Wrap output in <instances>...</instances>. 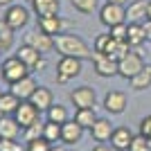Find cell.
<instances>
[{"instance_id": "cell-1", "label": "cell", "mask_w": 151, "mask_h": 151, "mask_svg": "<svg viewBox=\"0 0 151 151\" xmlns=\"http://www.w3.org/2000/svg\"><path fill=\"white\" fill-rule=\"evenodd\" d=\"M54 50L61 54V57H75V59H93V47H90L86 41H83L79 34L75 32H63L54 36Z\"/></svg>"}, {"instance_id": "cell-2", "label": "cell", "mask_w": 151, "mask_h": 151, "mask_svg": "<svg viewBox=\"0 0 151 151\" xmlns=\"http://www.w3.org/2000/svg\"><path fill=\"white\" fill-rule=\"evenodd\" d=\"M27 75H32L29 68H27L16 54H14V57L2 59V63H0V77H2V81H7L9 86L16 83V81H20V79L27 77Z\"/></svg>"}, {"instance_id": "cell-3", "label": "cell", "mask_w": 151, "mask_h": 151, "mask_svg": "<svg viewBox=\"0 0 151 151\" xmlns=\"http://www.w3.org/2000/svg\"><path fill=\"white\" fill-rule=\"evenodd\" d=\"M145 65H147V63H145V57H142L140 52L131 50L124 59H120V61H117V75H120L122 79H126V81H129V79H133V77L138 75Z\"/></svg>"}, {"instance_id": "cell-4", "label": "cell", "mask_w": 151, "mask_h": 151, "mask_svg": "<svg viewBox=\"0 0 151 151\" xmlns=\"http://www.w3.org/2000/svg\"><path fill=\"white\" fill-rule=\"evenodd\" d=\"M2 20H5V23L12 27L14 32L25 29L27 23H29V9H27L25 5H20V2H14V5H9V7L5 9Z\"/></svg>"}, {"instance_id": "cell-5", "label": "cell", "mask_w": 151, "mask_h": 151, "mask_svg": "<svg viewBox=\"0 0 151 151\" xmlns=\"http://www.w3.org/2000/svg\"><path fill=\"white\" fill-rule=\"evenodd\" d=\"M83 70V61L75 57H61L57 63V83H68L70 79L81 75Z\"/></svg>"}, {"instance_id": "cell-6", "label": "cell", "mask_w": 151, "mask_h": 151, "mask_svg": "<svg viewBox=\"0 0 151 151\" xmlns=\"http://www.w3.org/2000/svg\"><path fill=\"white\" fill-rule=\"evenodd\" d=\"M16 57H18L20 61L29 68V72H43L45 65H47L45 54H41L38 50H34V47H32V45H27V43H23L18 50H16Z\"/></svg>"}, {"instance_id": "cell-7", "label": "cell", "mask_w": 151, "mask_h": 151, "mask_svg": "<svg viewBox=\"0 0 151 151\" xmlns=\"http://www.w3.org/2000/svg\"><path fill=\"white\" fill-rule=\"evenodd\" d=\"M99 23L104 27L120 25V23H126V7L124 5H115V2H104L99 7Z\"/></svg>"}, {"instance_id": "cell-8", "label": "cell", "mask_w": 151, "mask_h": 151, "mask_svg": "<svg viewBox=\"0 0 151 151\" xmlns=\"http://www.w3.org/2000/svg\"><path fill=\"white\" fill-rule=\"evenodd\" d=\"M68 99L75 108H95L97 106V93L90 86H77L68 93Z\"/></svg>"}, {"instance_id": "cell-9", "label": "cell", "mask_w": 151, "mask_h": 151, "mask_svg": "<svg viewBox=\"0 0 151 151\" xmlns=\"http://www.w3.org/2000/svg\"><path fill=\"white\" fill-rule=\"evenodd\" d=\"M23 43L32 45L34 50H38L41 54H50L52 50H54V36H50V34H45V32H41L36 27V29H32L25 34V38H23Z\"/></svg>"}, {"instance_id": "cell-10", "label": "cell", "mask_w": 151, "mask_h": 151, "mask_svg": "<svg viewBox=\"0 0 151 151\" xmlns=\"http://www.w3.org/2000/svg\"><path fill=\"white\" fill-rule=\"evenodd\" d=\"M101 106L111 115H122L126 111V106H129V97L122 90H108L104 95V99H101Z\"/></svg>"}, {"instance_id": "cell-11", "label": "cell", "mask_w": 151, "mask_h": 151, "mask_svg": "<svg viewBox=\"0 0 151 151\" xmlns=\"http://www.w3.org/2000/svg\"><path fill=\"white\" fill-rule=\"evenodd\" d=\"M12 117L20 124V129H27V126L41 122V111H38L32 101H20V106L16 108V113H14Z\"/></svg>"}, {"instance_id": "cell-12", "label": "cell", "mask_w": 151, "mask_h": 151, "mask_svg": "<svg viewBox=\"0 0 151 151\" xmlns=\"http://www.w3.org/2000/svg\"><path fill=\"white\" fill-rule=\"evenodd\" d=\"M93 70L95 75L99 77H115L117 75V61H115L113 57H108V54H104V52H93Z\"/></svg>"}, {"instance_id": "cell-13", "label": "cell", "mask_w": 151, "mask_h": 151, "mask_svg": "<svg viewBox=\"0 0 151 151\" xmlns=\"http://www.w3.org/2000/svg\"><path fill=\"white\" fill-rule=\"evenodd\" d=\"M36 27L50 36H57V34H63V32L70 27L68 20H63L61 16H43V18H36Z\"/></svg>"}, {"instance_id": "cell-14", "label": "cell", "mask_w": 151, "mask_h": 151, "mask_svg": "<svg viewBox=\"0 0 151 151\" xmlns=\"http://www.w3.org/2000/svg\"><path fill=\"white\" fill-rule=\"evenodd\" d=\"M83 131L86 129H81L75 120H68L65 124H61V145H68V147L79 145L83 138Z\"/></svg>"}, {"instance_id": "cell-15", "label": "cell", "mask_w": 151, "mask_h": 151, "mask_svg": "<svg viewBox=\"0 0 151 151\" xmlns=\"http://www.w3.org/2000/svg\"><path fill=\"white\" fill-rule=\"evenodd\" d=\"M133 131L129 129V126H115V131H113V135H111V147H113L115 151H129V147H131V142H133Z\"/></svg>"}, {"instance_id": "cell-16", "label": "cell", "mask_w": 151, "mask_h": 151, "mask_svg": "<svg viewBox=\"0 0 151 151\" xmlns=\"http://www.w3.org/2000/svg\"><path fill=\"white\" fill-rule=\"evenodd\" d=\"M36 88H38V83H36V79H34L32 75L23 77L20 81H16V83H12V86H9V90H12V93L16 95L20 101H27L32 95H34V90H36Z\"/></svg>"}, {"instance_id": "cell-17", "label": "cell", "mask_w": 151, "mask_h": 151, "mask_svg": "<svg viewBox=\"0 0 151 151\" xmlns=\"http://www.w3.org/2000/svg\"><path fill=\"white\" fill-rule=\"evenodd\" d=\"M113 131H115V126L108 117H97V122L90 126V135H93L95 142H108Z\"/></svg>"}, {"instance_id": "cell-18", "label": "cell", "mask_w": 151, "mask_h": 151, "mask_svg": "<svg viewBox=\"0 0 151 151\" xmlns=\"http://www.w3.org/2000/svg\"><path fill=\"white\" fill-rule=\"evenodd\" d=\"M27 101H32V104H34L41 113H45V111L54 104V93H52L47 86H38V88L34 90V95H32Z\"/></svg>"}, {"instance_id": "cell-19", "label": "cell", "mask_w": 151, "mask_h": 151, "mask_svg": "<svg viewBox=\"0 0 151 151\" xmlns=\"http://www.w3.org/2000/svg\"><path fill=\"white\" fill-rule=\"evenodd\" d=\"M29 5L36 18H43V16H57L61 9V0H32Z\"/></svg>"}, {"instance_id": "cell-20", "label": "cell", "mask_w": 151, "mask_h": 151, "mask_svg": "<svg viewBox=\"0 0 151 151\" xmlns=\"http://www.w3.org/2000/svg\"><path fill=\"white\" fill-rule=\"evenodd\" d=\"M147 7H149V0H131L126 5V20L129 23H145Z\"/></svg>"}, {"instance_id": "cell-21", "label": "cell", "mask_w": 151, "mask_h": 151, "mask_svg": "<svg viewBox=\"0 0 151 151\" xmlns=\"http://www.w3.org/2000/svg\"><path fill=\"white\" fill-rule=\"evenodd\" d=\"M20 131H23L20 124L12 115H0V138L2 140H16Z\"/></svg>"}, {"instance_id": "cell-22", "label": "cell", "mask_w": 151, "mask_h": 151, "mask_svg": "<svg viewBox=\"0 0 151 151\" xmlns=\"http://www.w3.org/2000/svg\"><path fill=\"white\" fill-rule=\"evenodd\" d=\"M129 25V34H126V41L131 47H140L145 45L149 38H147V29H145V23H126Z\"/></svg>"}, {"instance_id": "cell-23", "label": "cell", "mask_w": 151, "mask_h": 151, "mask_svg": "<svg viewBox=\"0 0 151 151\" xmlns=\"http://www.w3.org/2000/svg\"><path fill=\"white\" fill-rule=\"evenodd\" d=\"M129 83H131V88L138 90V93H140V90H149L151 88V65H149V63H147L133 79H129Z\"/></svg>"}, {"instance_id": "cell-24", "label": "cell", "mask_w": 151, "mask_h": 151, "mask_svg": "<svg viewBox=\"0 0 151 151\" xmlns=\"http://www.w3.org/2000/svg\"><path fill=\"white\" fill-rule=\"evenodd\" d=\"M18 106H20V99L12 93V90L0 93V115H14Z\"/></svg>"}, {"instance_id": "cell-25", "label": "cell", "mask_w": 151, "mask_h": 151, "mask_svg": "<svg viewBox=\"0 0 151 151\" xmlns=\"http://www.w3.org/2000/svg\"><path fill=\"white\" fill-rule=\"evenodd\" d=\"M45 115H47V122H54V124H65V122L70 120L68 108L63 106V104H57V101L45 111Z\"/></svg>"}, {"instance_id": "cell-26", "label": "cell", "mask_w": 151, "mask_h": 151, "mask_svg": "<svg viewBox=\"0 0 151 151\" xmlns=\"http://www.w3.org/2000/svg\"><path fill=\"white\" fill-rule=\"evenodd\" d=\"M72 120L81 126V129H88L90 131V126L97 122V113H95V108H77V113H75Z\"/></svg>"}, {"instance_id": "cell-27", "label": "cell", "mask_w": 151, "mask_h": 151, "mask_svg": "<svg viewBox=\"0 0 151 151\" xmlns=\"http://www.w3.org/2000/svg\"><path fill=\"white\" fill-rule=\"evenodd\" d=\"M131 52V45H129V41H111V45H108V50H106V54L108 57H113L115 61H120V59H124L126 54Z\"/></svg>"}, {"instance_id": "cell-28", "label": "cell", "mask_w": 151, "mask_h": 151, "mask_svg": "<svg viewBox=\"0 0 151 151\" xmlns=\"http://www.w3.org/2000/svg\"><path fill=\"white\" fill-rule=\"evenodd\" d=\"M14 38H16L14 29L7 25L2 18H0V50H2V52L12 50V47H14Z\"/></svg>"}, {"instance_id": "cell-29", "label": "cell", "mask_w": 151, "mask_h": 151, "mask_svg": "<svg viewBox=\"0 0 151 151\" xmlns=\"http://www.w3.org/2000/svg\"><path fill=\"white\" fill-rule=\"evenodd\" d=\"M43 140H47L52 147L59 145V142H61V124H54V122H45Z\"/></svg>"}, {"instance_id": "cell-30", "label": "cell", "mask_w": 151, "mask_h": 151, "mask_svg": "<svg viewBox=\"0 0 151 151\" xmlns=\"http://www.w3.org/2000/svg\"><path fill=\"white\" fill-rule=\"evenodd\" d=\"M43 129H45V122H36V124L23 129V140L25 142H34V140H41L43 138Z\"/></svg>"}, {"instance_id": "cell-31", "label": "cell", "mask_w": 151, "mask_h": 151, "mask_svg": "<svg viewBox=\"0 0 151 151\" xmlns=\"http://www.w3.org/2000/svg\"><path fill=\"white\" fill-rule=\"evenodd\" d=\"M70 5L75 7L79 14H93V12H99V0H70Z\"/></svg>"}, {"instance_id": "cell-32", "label": "cell", "mask_w": 151, "mask_h": 151, "mask_svg": "<svg viewBox=\"0 0 151 151\" xmlns=\"http://www.w3.org/2000/svg\"><path fill=\"white\" fill-rule=\"evenodd\" d=\"M111 41H113V36H111L108 32H106V34H97L95 41H93V52H104V54H106Z\"/></svg>"}, {"instance_id": "cell-33", "label": "cell", "mask_w": 151, "mask_h": 151, "mask_svg": "<svg viewBox=\"0 0 151 151\" xmlns=\"http://www.w3.org/2000/svg\"><path fill=\"white\" fill-rule=\"evenodd\" d=\"M129 151H151V140L145 138V135H135L131 142V147H129Z\"/></svg>"}, {"instance_id": "cell-34", "label": "cell", "mask_w": 151, "mask_h": 151, "mask_svg": "<svg viewBox=\"0 0 151 151\" xmlns=\"http://www.w3.org/2000/svg\"><path fill=\"white\" fill-rule=\"evenodd\" d=\"M108 34L115 38V41H126V34H129V25L126 23H120V25H113L108 29Z\"/></svg>"}, {"instance_id": "cell-35", "label": "cell", "mask_w": 151, "mask_h": 151, "mask_svg": "<svg viewBox=\"0 0 151 151\" xmlns=\"http://www.w3.org/2000/svg\"><path fill=\"white\" fill-rule=\"evenodd\" d=\"M52 149V145L47 142V140H34V142H27V149L25 151H50Z\"/></svg>"}, {"instance_id": "cell-36", "label": "cell", "mask_w": 151, "mask_h": 151, "mask_svg": "<svg viewBox=\"0 0 151 151\" xmlns=\"http://www.w3.org/2000/svg\"><path fill=\"white\" fill-rule=\"evenodd\" d=\"M140 135H145V138L151 140V115H145L140 120Z\"/></svg>"}, {"instance_id": "cell-37", "label": "cell", "mask_w": 151, "mask_h": 151, "mask_svg": "<svg viewBox=\"0 0 151 151\" xmlns=\"http://www.w3.org/2000/svg\"><path fill=\"white\" fill-rule=\"evenodd\" d=\"M0 151H18L16 140H2L0 138Z\"/></svg>"}, {"instance_id": "cell-38", "label": "cell", "mask_w": 151, "mask_h": 151, "mask_svg": "<svg viewBox=\"0 0 151 151\" xmlns=\"http://www.w3.org/2000/svg\"><path fill=\"white\" fill-rule=\"evenodd\" d=\"M90 151H115V149H113L111 145H106V142H97V145H95Z\"/></svg>"}, {"instance_id": "cell-39", "label": "cell", "mask_w": 151, "mask_h": 151, "mask_svg": "<svg viewBox=\"0 0 151 151\" xmlns=\"http://www.w3.org/2000/svg\"><path fill=\"white\" fill-rule=\"evenodd\" d=\"M145 29H147V38L151 41V20H145Z\"/></svg>"}, {"instance_id": "cell-40", "label": "cell", "mask_w": 151, "mask_h": 151, "mask_svg": "<svg viewBox=\"0 0 151 151\" xmlns=\"http://www.w3.org/2000/svg\"><path fill=\"white\" fill-rule=\"evenodd\" d=\"M106 2H115V5H129V2H131V0H106Z\"/></svg>"}, {"instance_id": "cell-41", "label": "cell", "mask_w": 151, "mask_h": 151, "mask_svg": "<svg viewBox=\"0 0 151 151\" xmlns=\"http://www.w3.org/2000/svg\"><path fill=\"white\" fill-rule=\"evenodd\" d=\"M14 2H16V0H0V7H5V9H7V7L14 5Z\"/></svg>"}, {"instance_id": "cell-42", "label": "cell", "mask_w": 151, "mask_h": 151, "mask_svg": "<svg viewBox=\"0 0 151 151\" xmlns=\"http://www.w3.org/2000/svg\"><path fill=\"white\" fill-rule=\"evenodd\" d=\"M147 20H151V0H149V7H147Z\"/></svg>"}, {"instance_id": "cell-43", "label": "cell", "mask_w": 151, "mask_h": 151, "mask_svg": "<svg viewBox=\"0 0 151 151\" xmlns=\"http://www.w3.org/2000/svg\"><path fill=\"white\" fill-rule=\"evenodd\" d=\"M50 151H63V149H61V147H57V145H54V147H52Z\"/></svg>"}, {"instance_id": "cell-44", "label": "cell", "mask_w": 151, "mask_h": 151, "mask_svg": "<svg viewBox=\"0 0 151 151\" xmlns=\"http://www.w3.org/2000/svg\"><path fill=\"white\" fill-rule=\"evenodd\" d=\"M25 2H32V0H25Z\"/></svg>"}, {"instance_id": "cell-45", "label": "cell", "mask_w": 151, "mask_h": 151, "mask_svg": "<svg viewBox=\"0 0 151 151\" xmlns=\"http://www.w3.org/2000/svg\"><path fill=\"white\" fill-rule=\"evenodd\" d=\"M68 151H75V149H68Z\"/></svg>"}, {"instance_id": "cell-46", "label": "cell", "mask_w": 151, "mask_h": 151, "mask_svg": "<svg viewBox=\"0 0 151 151\" xmlns=\"http://www.w3.org/2000/svg\"><path fill=\"white\" fill-rule=\"evenodd\" d=\"M0 52H2V50H0Z\"/></svg>"}]
</instances>
